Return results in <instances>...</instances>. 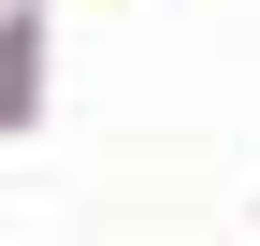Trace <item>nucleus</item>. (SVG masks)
I'll use <instances>...</instances> for the list:
<instances>
[]
</instances>
